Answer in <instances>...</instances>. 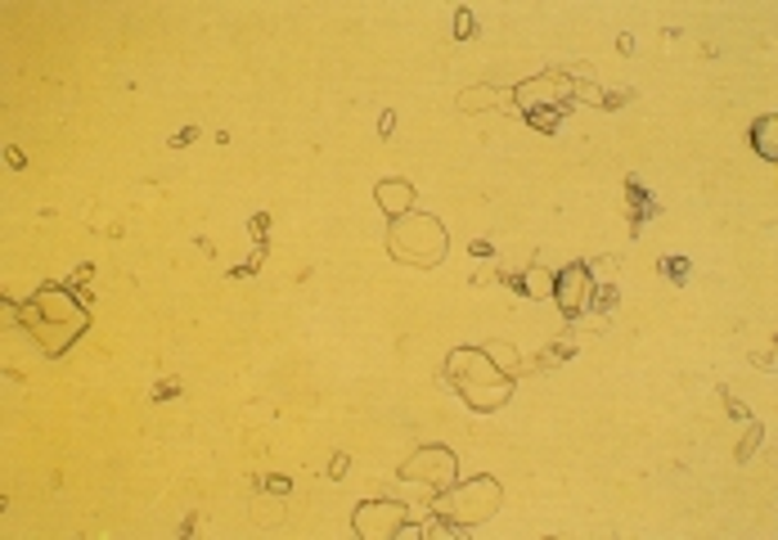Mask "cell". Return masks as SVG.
<instances>
[{
    "mask_svg": "<svg viewBox=\"0 0 778 540\" xmlns=\"http://www.w3.org/2000/svg\"><path fill=\"white\" fill-rule=\"evenodd\" d=\"M378 202H383V212L396 221V217L414 212V189H409L405 180H383V185H378Z\"/></svg>",
    "mask_w": 778,
    "mask_h": 540,
    "instance_id": "ba28073f",
    "label": "cell"
},
{
    "mask_svg": "<svg viewBox=\"0 0 778 540\" xmlns=\"http://www.w3.org/2000/svg\"><path fill=\"white\" fill-rule=\"evenodd\" d=\"M401 522H405V509L392 505V500H374V505H361V509H356V531L370 536V540H378V536H396Z\"/></svg>",
    "mask_w": 778,
    "mask_h": 540,
    "instance_id": "8992f818",
    "label": "cell"
},
{
    "mask_svg": "<svg viewBox=\"0 0 778 540\" xmlns=\"http://www.w3.org/2000/svg\"><path fill=\"white\" fill-rule=\"evenodd\" d=\"M455 383H459V392H464V401L468 405H477V411H490V405H500L505 396H509V378L495 370V361H490V352H459L455 356Z\"/></svg>",
    "mask_w": 778,
    "mask_h": 540,
    "instance_id": "3957f363",
    "label": "cell"
},
{
    "mask_svg": "<svg viewBox=\"0 0 778 540\" xmlns=\"http://www.w3.org/2000/svg\"><path fill=\"white\" fill-rule=\"evenodd\" d=\"M774 126H778L774 117H765V122L756 126V149H760L765 158H774Z\"/></svg>",
    "mask_w": 778,
    "mask_h": 540,
    "instance_id": "9c48e42d",
    "label": "cell"
},
{
    "mask_svg": "<svg viewBox=\"0 0 778 540\" xmlns=\"http://www.w3.org/2000/svg\"><path fill=\"white\" fill-rule=\"evenodd\" d=\"M553 298H558V307L562 311H585V302H590V276L581 266H572V270H562L558 276V284H553Z\"/></svg>",
    "mask_w": 778,
    "mask_h": 540,
    "instance_id": "52a82bcc",
    "label": "cell"
},
{
    "mask_svg": "<svg viewBox=\"0 0 778 540\" xmlns=\"http://www.w3.org/2000/svg\"><path fill=\"white\" fill-rule=\"evenodd\" d=\"M495 505H500V487H495L490 478H477L468 482L464 491H450L442 500V509L455 518V522H486L495 513Z\"/></svg>",
    "mask_w": 778,
    "mask_h": 540,
    "instance_id": "277c9868",
    "label": "cell"
},
{
    "mask_svg": "<svg viewBox=\"0 0 778 540\" xmlns=\"http://www.w3.org/2000/svg\"><path fill=\"white\" fill-rule=\"evenodd\" d=\"M401 478H428V482H437V487H450L455 482V455L446 450V446H428V450H418L414 459H405V468H401Z\"/></svg>",
    "mask_w": 778,
    "mask_h": 540,
    "instance_id": "5b68a950",
    "label": "cell"
},
{
    "mask_svg": "<svg viewBox=\"0 0 778 540\" xmlns=\"http://www.w3.org/2000/svg\"><path fill=\"white\" fill-rule=\"evenodd\" d=\"M28 329H37V338L54 352L63 343H73V338L86 329V311L68 298L63 289H41L28 302Z\"/></svg>",
    "mask_w": 778,
    "mask_h": 540,
    "instance_id": "6da1fadb",
    "label": "cell"
},
{
    "mask_svg": "<svg viewBox=\"0 0 778 540\" xmlns=\"http://www.w3.org/2000/svg\"><path fill=\"white\" fill-rule=\"evenodd\" d=\"M446 252V230L428 212H405L392 221V257L409 266H437Z\"/></svg>",
    "mask_w": 778,
    "mask_h": 540,
    "instance_id": "7a4b0ae2",
    "label": "cell"
}]
</instances>
